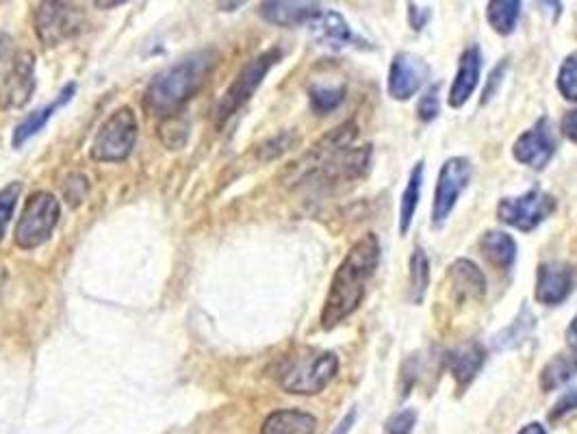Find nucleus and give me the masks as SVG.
Segmentation results:
<instances>
[{
    "label": "nucleus",
    "instance_id": "nucleus-1",
    "mask_svg": "<svg viewBox=\"0 0 577 434\" xmlns=\"http://www.w3.org/2000/svg\"><path fill=\"white\" fill-rule=\"evenodd\" d=\"M378 261H380V244L376 235L369 233L352 246V250L345 255L339 270L334 272L330 292L323 302L321 326L326 331L341 324L360 307L367 294V283L376 274Z\"/></svg>",
    "mask_w": 577,
    "mask_h": 434
},
{
    "label": "nucleus",
    "instance_id": "nucleus-2",
    "mask_svg": "<svg viewBox=\"0 0 577 434\" xmlns=\"http://www.w3.org/2000/svg\"><path fill=\"white\" fill-rule=\"evenodd\" d=\"M218 61H220L218 50L207 48L159 72L146 89V96H144L146 109L152 115H161V117L176 115V111L187 100H192L198 94V89L207 83Z\"/></svg>",
    "mask_w": 577,
    "mask_h": 434
},
{
    "label": "nucleus",
    "instance_id": "nucleus-3",
    "mask_svg": "<svg viewBox=\"0 0 577 434\" xmlns=\"http://www.w3.org/2000/svg\"><path fill=\"white\" fill-rule=\"evenodd\" d=\"M339 359L334 352L306 350L293 357L281 374V387L295 396L321 394L336 376Z\"/></svg>",
    "mask_w": 577,
    "mask_h": 434
},
{
    "label": "nucleus",
    "instance_id": "nucleus-4",
    "mask_svg": "<svg viewBox=\"0 0 577 434\" xmlns=\"http://www.w3.org/2000/svg\"><path fill=\"white\" fill-rule=\"evenodd\" d=\"M139 124L131 107L115 109L98 128L91 141V159L98 163H120L124 161L137 141Z\"/></svg>",
    "mask_w": 577,
    "mask_h": 434
},
{
    "label": "nucleus",
    "instance_id": "nucleus-5",
    "mask_svg": "<svg viewBox=\"0 0 577 434\" xmlns=\"http://www.w3.org/2000/svg\"><path fill=\"white\" fill-rule=\"evenodd\" d=\"M59 218H61L59 200L50 191H35L26 200L22 215L15 224V235H13L15 246L22 250H33L44 246L52 237Z\"/></svg>",
    "mask_w": 577,
    "mask_h": 434
},
{
    "label": "nucleus",
    "instance_id": "nucleus-6",
    "mask_svg": "<svg viewBox=\"0 0 577 434\" xmlns=\"http://www.w3.org/2000/svg\"><path fill=\"white\" fill-rule=\"evenodd\" d=\"M281 57H283L281 48H270L244 65V70L237 74V78L231 83V87L224 91V96L218 102L216 109L218 126H222L229 117H233L255 96L263 78L281 61Z\"/></svg>",
    "mask_w": 577,
    "mask_h": 434
},
{
    "label": "nucleus",
    "instance_id": "nucleus-7",
    "mask_svg": "<svg viewBox=\"0 0 577 434\" xmlns=\"http://www.w3.org/2000/svg\"><path fill=\"white\" fill-rule=\"evenodd\" d=\"M85 26V13L67 2H39L35 9V33L44 46H59L76 37Z\"/></svg>",
    "mask_w": 577,
    "mask_h": 434
},
{
    "label": "nucleus",
    "instance_id": "nucleus-8",
    "mask_svg": "<svg viewBox=\"0 0 577 434\" xmlns=\"http://www.w3.org/2000/svg\"><path fill=\"white\" fill-rule=\"evenodd\" d=\"M556 211V198L543 189H530L517 198H504L498 204V218L524 233L535 231Z\"/></svg>",
    "mask_w": 577,
    "mask_h": 434
},
{
    "label": "nucleus",
    "instance_id": "nucleus-9",
    "mask_svg": "<svg viewBox=\"0 0 577 434\" xmlns=\"http://www.w3.org/2000/svg\"><path fill=\"white\" fill-rule=\"evenodd\" d=\"M471 178V163L465 157H454L447 159L445 165L441 168L439 183L434 189V204H432V224L441 226L452 209L456 207L461 194L467 189Z\"/></svg>",
    "mask_w": 577,
    "mask_h": 434
},
{
    "label": "nucleus",
    "instance_id": "nucleus-10",
    "mask_svg": "<svg viewBox=\"0 0 577 434\" xmlns=\"http://www.w3.org/2000/svg\"><path fill=\"white\" fill-rule=\"evenodd\" d=\"M556 146H558L556 128L550 117H543L530 131L519 135V139L513 146V154L519 163L541 170L556 154Z\"/></svg>",
    "mask_w": 577,
    "mask_h": 434
},
{
    "label": "nucleus",
    "instance_id": "nucleus-11",
    "mask_svg": "<svg viewBox=\"0 0 577 434\" xmlns=\"http://www.w3.org/2000/svg\"><path fill=\"white\" fill-rule=\"evenodd\" d=\"M35 91V54L22 50L15 54L9 72L2 76L0 107L2 109H22L28 104Z\"/></svg>",
    "mask_w": 577,
    "mask_h": 434
},
{
    "label": "nucleus",
    "instance_id": "nucleus-12",
    "mask_svg": "<svg viewBox=\"0 0 577 434\" xmlns=\"http://www.w3.org/2000/svg\"><path fill=\"white\" fill-rule=\"evenodd\" d=\"M428 78V65L413 52H400L391 61L389 70V94L395 100L413 98Z\"/></svg>",
    "mask_w": 577,
    "mask_h": 434
},
{
    "label": "nucleus",
    "instance_id": "nucleus-13",
    "mask_svg": "<svg viewBox=\"0 0 577 434\" xmlns=\"http://www.w3.org/2000/svg\"><path fill=\"white\" fill-rule=\"evenodd\" d=\"M576 285V272L569 263L550 261L539 268L537 300L548 307H556L569 298Z\"/></svg>",
    "mask_w": 577,
    "mask_h": 434
},
{
    "label": "nucleus",
    "instance_id": "nucleus-14",
    "mask_svg": "<svg viewBox=\"0 0 577 434\" xmlns=\"http://www.w3.org/2000/svg\"><path fill=\"white\" fill-rule=\"evenodd\" d=\"M480 70H482V52L478 46H469L458 61V72L450 89V107L458 109L471 98L480 78Z\"/></svg>",
    "mask_w": 577,
    "mask_h": 434
},
{
    "label": "nucleus",
    "instance_id": "nucleus-15",
    "mask_svg": "<svg viewBox=\"0 0 577 434\" xmlns=\"http://www.w3.org/2000/svg\"><path fill=\"white\" fill-rule=\"evenodd\" d=\"M447 278L454 292V298L458 300H480L487 294V278L467 259H458L447 268Z\"/></svg>",
    "mask_w": 577,
    "mask_h": 434
},
{
    "label": "nucleus",
    "instance_id": "nucleus-16",
    "mask_svg": "<svg viewBox=\"0 0 577 434\" xmlns=\"http://www.w3.org/2000/svg\"><path fill=\"white\" fill-rule=\"evenodd\" d=\"M74 94H76V85L70 83L67 87L61 89V94H59V98H57L54 102H50V104H46V107L33 111L26 120H22V122L15 126L13 137H11L13 148H22L33 135H37V133L48 124V120L54 115V111H59L63 104H67V102L74 98Z\"/></svg>",
    "mask_w": 577,
    "mask_h": 434
},
{
    "label": "nucleus",
    "instance_id": "nucleus-17",
    "mask_svg": "<svg viewBox=\"0 0 577 434\" xmlns=\"http://www.w3.org/2000/svg\"><path fill=\"white\" fill-rule=\"evenodd\" d=\"M261 15L279 26H299V24H312L321 9L317 2H263Z\"/></svg>",
    "mask_w": 577,
    "mask_h": 434
},
{
    "label": "nucleus",
    "instance_id": "nucleus-18",
    "mask_svg": "<svg viewBox=\"0 0 577 434\" xmlns=\"http://www.w3.org/2000/svg\"><path fill=\"white\" fill-rule=\"evenodd\" d=\"M484 359H487V350L478 342H471V344L458 346L456 350L447 355V368L454 374L456 383L461 387H467L482 370Z\"/></svg>",
    "mask_w": 577,
    "mask_h": 434
},
{
    "label": "nucleus",
    "instance_id": "nucleus-19",
    "mask_svg": "<svg viewBox=\"0 0 577 434\" xmlns=\"http://www.w3.org/2000/svg\"><path fill=\"white\" fill-rule=\"evenodd\" d=\"M310 26H312L315 39L323 46L343 48V46L354 41V33H352L349 24L336 11H326V13L321 11V15Z\"/></svg>",
    "mask_w": 577,
    "mask_h": 434
},
{
    "label": "nucleus",
    "instance_id": "nucleus-20",
    "mask_svg": "<svg viewBox=\"0 0 577 434\" xmlns=\"http://www.w3.org/2000/svg\"><path fill=\"white\" fill-rule=\"evenodd\" d=\"M480 250L498 270H504V272H508L513 268L515 259H517L515 239L511 235H506V233H500V231L487 233L480 239Z\"/></svg>",
    "mask_w": 577,
    "mask_h": 434
},
{
    "label": "nucleus",
    "instance_id": "nucleus-21",
    "mask_svg": "<svg viewBox=\"0 0 577 434\" xmlns=\"http://www.w3.org/2000/svg\"><path fill=\"white\" fill-rule=\"evenodd\" d=\"M317 420L304 411H277L266 422L261 434H315Z\"/></svg>",
    "mask_w": 577,
    "mask_h": 434
},
{
    "label": "nucleus",
    "instance_id": "nucleus-22",
    "mask_svg": "<svg viewBox=\"0 0 577 434\" xmlns=\"http://www.w3.org/2000/svg\"><path fill=\"white\" fill-rule=\"evenodd\" d=\"M577 376V357L558 355L541 372V387L545 392H556Z\"/></svg>",
    "mask_w": 577,
    "mask_h": 434
},
{
    "label": "nucleus",
    "instance_id": "nucleus-23",
    "mask_svg": "<svg viewBox=\"0 0 577 434\" xmlns=\"http://www.w3.org/2000/svg\"><path fill=\"white\" fill-rule=\"evenodd\" d=\"M421 183H423V163H417L408 176V185L402 194V204H400V233L406 235L410 224H413V218H415V211H417V204H419V196H421Z\"/></svg>",
    "mask_w": 577,
    "mask_h": 434
},
{
    "label": "nucleus",
    "instance_id": "nucleus-24",
    "mask_svg": "<svg viewBox=\"0 0 577 434\" xmlns=\"http://www.w3.org/2000/svg\"><path fill=\"white\" fill-rule=\"evenodd\" d=\"M519 15H521V2L517 0H493L487 11L491 26L502 35H508L515 30Z\"/></svg>",
    "mask_w": 577,
    "mask_h": 434
},
{
    "label": "nucleus",
    "instance_id": "nucleus-25",
    "mask_svg": "<svg viewBox=\"0 0 577 434\" xmlns=\"http://www.w3.org/2000/svg\"><path fill=\"white\" fill-rule=\"evenodd\" d=\"M430 283V265H428V257L421 248H417L410 257V302L419 305L426 296Z\"/></svg>",
    "mask_w": 577,
    "mask_h": 434
},
{
    "label": "nucleus",
    "instance_id": "nucleus-26",
    "mask_svg": "<svg viewBox=\"0 0 577 434\" xmlns=\"http://www.w3.org/2000/svg\"><path fill=\"white\" fill-rule=\"evenodd\" d=\"M159 137L170 150H181L189 141V120L185 115H170L159 126Z\"/></svg>",
    "mask_w": 577,
    "mask_h": 434
},
{
    "label": "nucleus",
    "instance_id": "nucleus-27",
    "mask_svg": "<svg viewBox=\"0 0 577 434\" xmlns=\"http://www.w3.org/2000/svg\"><path fill=\"white\" fill-rule=\"evenodd\" d=\"M308 98H310V104L317 113H330L343 102L345 89L334 87V85H312L308 89Z\"/></svg>",
    "mask_w": 577,
    "mask_h": 434
},
{
    "label": "nucleus",
    "instance_id": "nucleus-28",
    "mask_svg": "<svg viewBox=\"0 0 577 434\" xmlns=\"http://www.w3.org/2000/svg\"><path fill=\"white\" fill-rule=\"evenodd\" d=\"M532 326H535V318L528 309H524L521 315L515 320V324L498 337V346L500 348H515L517 344H521L530 335Z\"/></svg>",
    "mask_w": 577,
    "mask_h": 434
},
{
    "label": "nucleus",
    "instance_id": "nucleus-29",
    "mask_svg": "<svg viewBox=\"0 0 577 434\" xmlns=\"http://www.w3.org/2000/svg\"><path fill=\"white\" fill-rule=\"evenodd\" d=\"M22 194V183H11L7 185L2 191H0V241L7 233V226L13 218V211H15V202Z\"/></svg>",
    "mask_w": 577,
    "mask_h": 434
},
{
    "label": "nucleus",
    "instance_id": "nucleus-30",
    "mask_svg": "<svg viewBox=\"0 0 577 434\" xmlns=\"http://www.w3.org/2000/svg\"><path fill=\"white\" fill-rule=\"evenodd\" d=\"M558 89L561 94L572 100V102H577V54H572L563 67H561V74H558Z\"/></svg>",
    "mask_w": 577,
    "mask_h": 434
},
{
    "label": "nucleus",
    "instance_id": "nucleus-31",
    "mask_svg": "<svg viewBox=\"0 0 577 434\" xmlns=\"http://www.w3.org/2000/svg\"><path fill=\"white\" fill-rule=\"evenodd\" d=\"M417 424V411L413 409H404L400 413H395L386 424H384V433L382 434H410Z\"/></svg>",
    "mask_w": 577,
    "mask_h": 434
},
{
    "label": "nucleus",
    "instance_id": "nucleus-32",
    "mask_svg": "<svg viewBox=\"0 0 577 434\" xmlns=\"http://www.w3.org/2000/svg\"><path fill=\"white\" fill-rule=\"evenodd\" d=\"M417 113H419V120L423 122H432L439 115V85L428 87V91L419 100Z\"/></svg>",
    "mask_w": 577,
    "mask_h": 434
},
{
    "label": "nucleus",
    "instance_id": "nucleus-33",
    "mask_svg": "<svg viewBox=\"0 0 577 434\" xmlns=\"http://www.w3.org/2000/svg\"><path fill=\"white\" fill-rule=\"evenodd\" d=\"M85 194H87V178L81 174H74L70 183L65 185V198L72 200V204L76 207L85 198Z\"/></svg>",
    "mask_w": 577,
    "mask_h": 434
},
{
    "label": "nucleus",
    "instance_id": "nucleus-34",
    "mask_svg": "<svg viewBox=\"0 0 577 434\" xmlns=\"http://www.w3.org/2000/svg\"><path fill=\"white\" fill-rule=\"evenodd\" d=\"M15 59V48L13 39L7 33H0V76H4Z\"/></svg>",
    "mask_w": 577,
    "mask_h": 434
},
{
    "label": "nucleus",
    "instance_id": "nucleus-35",
    "mask_svg": "<svg viewBox=\"0 0 577 434\" xmlns=\"http://www.w3.org/2000/svg\"><path fill=\"white\" fill-rule=\"evenodd\" d=\"M291 135H279L277 139H272V141H268L263 148H261V152H263V159H277V157H281L283 152H287L288 148H291Z\"/></svg>",
    "mask_w": 577,
    "mask_h": 434
},
{
    "label": "nucleus",
    "instance_id": "nucleus-36",
    "mask_svg": "<svg viewBox=\"0 0 577 434\" xmlns=\"http://www.w3.org/2000/svg\"><path fill=\"white\" fill-rule=\"evenodd\" d=\"M572 411H577V387L576 389H569L558 402H556V407H554V411H552V420H558V418H565L567 413H572Z\"/></svg>",
    "mask_w": 577,
    "mask_h": 434
},
{
    "label": "nucleus",
    "instance_id": "nucleus-37",
    "mask_svg": "<svg viewBox=\"0 0 577 434\" xmlns=\"http://www.w3.org/2000/svg\"><path fill=\"white\" fill-rule=\"evenodd\" d=\"M504 67H506V63H500V65L495 67V72L491 74V80H489V85H487V89H484V96H482V104H487V102H489V98H493V94H495L498 85L502 83Z\"/></svg>",
    "mask_w": 577,
    "mask_h": 434
},
{
    "label": "nucleus",
    "instance_id": "nucleus-38",
    "mask_svg": "<svg viewBox=\"0 0 577 434\" xmlns=\"http://www.w3.org/2000/svg\"><path fill=\"white\" fill-rule=\"evenodd\" d=\"M408 17H410L413 28H415V30H421V28L426 26L428 17H430V11L423 9V11L419 13V7H417V4H408Z\"/></svg>",
    "mask_w": 577,
    "mask_h": 434
},
{
    "label": "nucleus",
    "instance_id": "nucleus-39",
    "mask_svg": "<svg viewBox=\"0 0 577 434\" xmlns=\"http://www.w3.org/2000/svg\"><path fill=\"white\" fill-rule=\"evenodd\" d=\"M563 133H565L574 144H577V109L569 111V113L565 115V120H563Z\"/></svg>",
    "mask_w": 577,
    "mask_h": 434
},
{
    "label": "nucleus",
    "instance_id": "nucleus-40",
    "mask_svg": "<svg viewBox=\"0 0 577 434\" xmlns=\"http://www.w3.org/2000/svg\"><path fill=\"white\" fill-rule=\"evenodd\" d=\"M354 422H356V411H349L345 418H343V422L336 426V431L332 434H347L349 433V429L354 426Z\"/></svg>",
    "mask_w": 577,
    "mask_h": 434
},
{
    "label": "nucleus",
    "instance_id": "nucleus-41",
    "mask_svg": "<svg viewBox=\"0 0 577 434\" xmlns=\"http://www.w3.org/2000/svg\"><path fill=\"white\" fill-rule=\"evenodd\" d=\"M567 344L577 352V315L576 320L572 322V326L567 328Z\"/></svg>",
    "mask_w": 577,
    "mask_h": 434
},
{
    "label": "nucleus",
    "instance_id": "nucleus-42",
    "mask_svg": "<svg viewBox=\"0 0 577 434\" xmlns=\"http://www.w3.org/2000/svg\"><path fill=\"white\" fill-rule=\"evenodd\" d=\"M519 434H548V433H545V426H543V424H539V422H532V424H528L526 429H521V431H519Z\"/></svg>",
    "mask_w": 577,
    "mask_h": 434
}]
</instances>
